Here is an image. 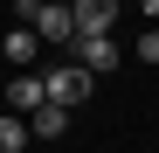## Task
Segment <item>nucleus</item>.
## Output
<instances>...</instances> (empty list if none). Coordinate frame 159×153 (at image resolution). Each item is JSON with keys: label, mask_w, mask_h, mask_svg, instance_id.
I'll list each match as a JSON object with an SVG mask.
<instances>
[{"label": "nucleus", "mask_w": 159, "mask_h": 153, "mask_svg": "<svg viewBox=\"0 0 159 153\" xmlns=\"http://www.w3.org/2000/svg\"><path fill=\"white\" fill-rule=\"evenodd\" d=\"M42 97L48 105H62V111H76L90 97V70L83 63H56V70H42Z\"/></svg>", "instance_id": "f257e3e1"}, {"label": "nucleus", "mask_w": 159, "mask_h": 153, "mask_svg": "<svg viewBox=\"0 0 159 153\" xmlns=\"http://www.w3.org/2000/svg\"><path fill=\"white\" fill-rule=\"evenodd\" d=\"M69 28L76 35H111L118 28V0H69ZM69 35V42H76Z\"/></svg>", "instance_id": "f03ea898"}, {"label": "nucleus", "mask_w": 159, "mask_h": 153, "mask_svg": "<svg viewBox=\"0 0 159 153\" xmlns=\"http://www.w3.org/2000/svg\"><path fill=\"white\" fill-rule=\"evenodd\" d=\"M28 28H35V42H48V49H62L76 28H69V0H42V7L28 14Z\"/></svg>", "instance_id": "7ed1b4c3"}, {"label": "nucleus", "mask_w": 159, "mask_h": 153, "mask_svg": "<svg viewBox=\"0 0 159 153\" xmlns=\"http://www.w3.org/2000/svg\"><path fill=\"white\" fill-rule=\"evenodd\" d=\"M76 63H83L90 76H104V70L125 63V49H118V35H76Z\"/></svg>", "instance_id": "20e7f679"}, {"label": "nucleus", "mask_w": 159, "mask_h": 153, "mask_svg": "<svg viewBox=\"0 0 159 153\" xmlns=\"http://www.w3.org/2000/svg\"><path fill=\"white\" fill-rule=\"evenodd\" d=\"M42 56V42H35V28H14V35H0V63H14V70H28Z\"/></svg>", "instance_id": "39448f33"}, {"label": "nucleus", "mask_w": 159, "mask_h": 153, "mask_svg": "<svg viewBox=\"0 0 159 153\" xmlns=\"http://www.w3.org/2000/svg\"><path fill=\"white\" fill-rule=\"evenodd\" d=\"M35 105H48V97H42V76H35V70H14V84H7V111H35Z\"/></svg>", "instance_id": "423d86ee"}, {"label": "nucleus", "mask_w": 159, "mask_h": 153, "mask_svg": "<svg viewBox=\"0 0 159 153\" xmlns=\"http://www.w3.org/2000/svg\"><path fill=\"white\" fill-rule=\"evenodd\" d=\"M62 132H69V111H62V105H35L28 139H62Z\"/></svg>", "instance_id": "0eeeda50"}, {"label": "nucleus", "mask_w": 159, "mask_h": 153, "mask_svg": "<svg viewBox=\"0 0 159 153\" xmlns=\"http://www.w3.org/2000/svg\"><path fill=\"white\" fill-rule=\"evenodd\" d=\"M28 146V118L21 111H0V153H21Z\"/></svg>", "instance_id": "6e6552de"}, {"label": "nucleus", "mask_w": 159, "mask_h": 153, "mask_svg": "<svg viewBox=\"0 0 159 153\" xmlns=\"http://www.w3.org/2000/svg\"><path fill=\"white\" fill-rule=\"evenodd\" d=\"M131 56H139V63H159V28H145L139 42H131Z\"/></svg>", "instance_id": "1a4fd4ad"}, {"label": "nucleus", "mask_w": 159, "mask_h": 153, "mask_svg": "<svg viewBox=\"0 0 159 153\" xmlns=\"http://www.w3.org/2000/svg\"><path fill=\"white\" fill-rule=\"evenodd\" d=\"M139 7H145V14H152V21H159V0H139Z\"/></svg>", "instance_id": "9d476101"}]
</instances>
